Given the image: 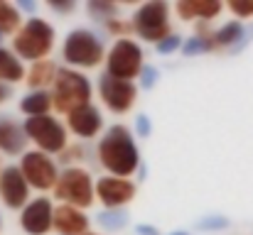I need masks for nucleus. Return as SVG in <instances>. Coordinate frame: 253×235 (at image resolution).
Here are the masks:
<instances>
[{
  "label": "nucleus",
  "mask_w": 253,
  "mask_h": 235,
  "mask_svg": "<svg viewBox=\"0 0 253 235\" xmlns=\"http://www.w3.org/2000/svg\"><path fill=\"white\" fill-rule=\"evenodd\" d=\"M135 233L138 235H160V231H158L155 226H150V223H138V226H135Z\"/></svg>",
  "instance_id": "nucleus-34"
},
{
  "label": "nucleus",
  "mask_w": 253,
  "mask_h": 235,
  "mask_svg": "<svg viewBox=\"0 0 253 235\" xmlns=\"http://www.w3.org/2000/svg\"><path fill=\"white\" fill-rule=\"evenodd\" d=\"M62 164H72V162H79V159H84V147L82 145H72V147H67L64 152H62Z\"/></svg>",
  "instance_id": "nucleus-32"
},
{
  "label": "nucleus",
  "mask_w": 253,
  "mask_h": 235,
  "mask_svg": "<svg viewBox=\"0 0 253 235\" xmlns=\"http://www.w3.org/2000/svg\"><path fill=\"white\" fill-rule=\"evenodd\" d=\"M20 169L27 179V184L37 191H47V189H54L57 181H59V171H57V164L40 150H32V152H25L20 157Z\"/></svg>",
  "instance_id": "nucleus-10"
},
{
  "label": "nucleus",
  "mask_w": 253,
  "mask_h": 235,
  "mask_svg": "<svg viewBox=\"0 0 253 235\" xmlns=\"http://www.w3.org/2000/svg\"><path fill=\"white\" fill-rule=\"evenodd\" d=\"M54 206L47 196L30 201L20 213V226L27 235H47L54 228Z\"/></svg>",
  "instance_id": "nucleus-12"
},
{
  "label": "nucleus",
  "mask_w": 253,
  "mask_h": 235,
  "mask_svg": "<svg viewBox=\"0 0 253 235\" xmlns=\"http://www.w3.org/2000/svg\"><path fill=\"white\" fill-rule=\"evenodd\" d=\"M52 10H57V12H72L74 7H77V2L74 0H67V2H57V0H49L47 2Z\"/></svg>",
  "instance_id": "nucleus-33"
},
{
  "label": "nucleus",
  "mask_w": 253,
  "mask_h": 235,
  "mask_svg": "<svg viewBox=\"0 0 253 235\" xmlns=\"http://www.w3.org/2000/svg\"><path fill=\"white\" fill-rule=\"evenodd\" d=\"M98 96H101L103 105L111 113L123 115V113H128L135 105L138 86L133 81H121V78H113L108 74H101L98 76Z\"/></svg>",
  "instance_id": "nucleus-9"
},
{
  "label": "nucleus",
  "mask_w": 253,
  "mask_h": 235,
  "mask_svg": "<svg viewBox=\"0 0 253 235\" xmlns=\"http://www.w3.org/2000/svg\"><path fill=\"white\" fill-rule=\"evenodd\" d=\"M135 135H138V137H143V140L153 135V120H150V115L140 113V115L135 118Z\"/></svg>",
  "instance_id": "nucleus-30"
},
{
  "label": "nucleus",
  "mask_w": 253,
  "mask_h": 235,
  "mask_svg": "<svg viewBox=\"0 0 253 235\" xmlns=\"http://www.w3.org/2000/svg\"><path fill=\"white\" fill-rule=\"evenodd\" d=\"M54 196L64 206H74V208L84 211L96 201V184H93V179L86 169L67 167L59 174V181L54 186Z\"/></svg>",
  "instance_id": "nucleus-4"
},
{
  "label": "nucleus",
  "mask_w": 253,
  "mask_h": 235,
  "mask_svg": "<svg viewBox=\"0 0 253 235\" xmlns=\"http://www.w3.org/2000/svg\"><path fill=\"white\" fill-rule=\"evenodd\" d=\"M86 10L98 22H108V20H116L118 17V5L116 2H108V0H88L86 2Z\"/></svg>",
  "instance_id": "nucleus-24"
},
{
  "label": "nucleus",
  "mask_w": 253,
  "mask_h": 235,
  "mask_svg": "<svg viewBox=\"0 0 253 235\" xmlns=\"http://www.w3.org/2000/svg\"><path fill=\"white\" fill-rule=\"evenodd\" d=\"M130 22H133L135 34L153 44H160L172 34L169 32V5L165 0H153V2L140 5Z\"/></svg>",
  "instance_id": "nucleus-6"
},
{
  "label": "nucleus",
  "mask_w": 253,
  "mask_h": 235,
  "mask_svg": "<svg viewBox=\"0 0 253 235\" xmlns=\"http://www.w3.org/2000/svg\"><path fill=\"white\" fill-rule=\"evenodd\" d=\"M22 12H27V15H32L35 17V12H37V2H32V0H20V5H17Z\"/></svg>",
  "instance_id": "nucleus-35"
},
{
  "label": "nucleus",
  "mask_w": 253,
  "mask_h": 235,
  "mask_svg": "<svg viewBox=\"0 0 253 235\" xmlns=\"http://www.w3.org/2000/svg\"><path fill=\"white\" fill-rule=\"evenodd\" d=\"M0 171H2V169H0Z\"/></svg>",
  "instance_id": "nucleus-40"
},
{
  "label": "nucleus",
  "mask_w": 253,
  "mask_h": 235,
  "mask_svg": "<svg viewBox=\"0 0 253 235\" xmlns=\"http://www.w3.org/2000/svg\"><path fill=\"white\" fill-rule=\"evenodd\" d=\"M197 228L204 231V233H214V231L229 228V221H226L224 216H207V218H202V221L197 223Z\"/></svg>",
  "instance_id": "nucleus-27"
},
{
  "label": "nucleus",
  "mask_w": 253,
  "mask_h": 235,
  "mask_svg": "<svg viewBox=\"0 0 253 235\" xmlns=\"http://www.w3.org/2000/svg\"><path fill=\"white\" fill-rule=\"evenodd\" d=\"M54 47V27L42 17H30L12 39V52L27 62H42Z\"/></svg>",
  "instance_id": "nucleus-3"
},
{
  "label": "nucleus",
  "mask_w": 253,
  "mask_h": 235,
  "mask_svg": "<svg viewBox=\"0 0 253 235\" xmlns=\"http://www.w3.org/2000/svg\"><path fill=\"white\" fill-rule=\"evenodd\" d=\"M86 235H96V233H86Z\"/></svg>",
  "instance_id": "nucleus-38"
},
{
  "label": "nucleus",
  "mask_w": 253,
  "mask_h": 235,
  "mask_svg": "<svg viewBox=\"0 0 253 235\" xmlns=\"http://www.w3.org/2000/svg\"><path fill=\"white\" fill-rule=\"evenodd\" d=\"M20 22V7H15L12 2H0V34H17L22 30Z\"/></svg>",
  "instance_id": "nucleus-23"
},
{
  "label": "nucleus",
  "mask_w": 253,
  "mask_h": 235,
  "mask_svg": "<svg viewBox=\"0 0 253 235\" xmlns=\"http://www.w3.org/2000/svg\"><path fill=\"white\" fill-rule=\"evenodd\" d=\"M25 78V67L20 57L5 47H0V83H17Z\"/></svg>",
  "instance_id": "nucleus-21"
},
{
  "label": "nucleus",
  "mask_w": 253,
  "mask_h": 235,
  "mask_svg": "<svg viewBox=\"0 0 253 235\" xmlns=\"http://www.w3.org/2000/svg\"><path fill=\"white\" fill-rule=\"evenodd\" d=\"M211 49H216L211 37L194 34V37L182 42V57H197V54H204V52H211Z\"/></svg>",
  "instance_id": "nucleus-25"
},
{
  "label": "nucleus",
  "mask_w": 253,
  "mask_h": 235,
  "mask_svg": "<svg viewBox=\"0 0 253 235\" xmlns=\"http://www.w3.org/2000/svg\"><path fill=\"white\" fill-rule=\"evenodd\" d=\"M57 74H59L57 64H54L52 59H42V62H35V64L30 67L25 81H27V86H30L32 91H47V86L57 81Z\"/></svg>",
  "instance_id": "nucleus-19"
},
{
  "label": "nucleus",
  "mask_w": 253,
  "mask_h": 235,
  "mask_svg": "<svg viewBox=\"0 0 253 235\" xmlns=\"http://www.w3.org/2000/svg\"><path fill=\"white\" fill-rule=\"evenodd\" d=\"M236 20H246V17H253V0H231L226 5Z\"/></svg>",
  "instance_id": "nucleus-28"
},
{
  "label": "nucleus",
  "mask_w": 253,
  "mask_h": 235,
  "mask_svg": "<svg viewBox=\"0 0 253 235\" xmlns=\"http://www.w3.org/2000/svg\"><path fill=\"white\" fill-rule=\"evenodd\" d=\"M91 81L74 71V69H59L57 81L52 83V103H54V110L59 115H72L77 110H82L86 105H91Z\"/></svg>",
  "instance_id": "nucleus-2"
},
{
  "label": "nucleus",
  "mask_w": 253,
  "mask_h": 235,
  "mask_svg": "<svg viewBox=\"0 0 253 235\" xmlns=\"http://www.w3.org/2000/svg\"><path fill=\"white\" fill-rule=\"evenodd\" d=\"M251 32L241 25V20H231L226 25H221L216 32H211V39H214V47L216 49H231V52H239L244 44H246V37Z\"/></svg>",
  "instance_id": "nucleus-18"
},
{
  "label": "nucleus",
  "mask_w": 253,
  "mask_h": 235,
  "mask_svg": "<svg viewBox=\"0 0 253 235\" xmlns=\"http://www.w3.org/2000/svg\"><path fill=\"white\" fill-rule=\"evenodd\" d=\"M174 10L182 20H204V22H209L224 10V5L219 0H179L174 5Z\"/></svg>",
  "instance_id": "nucleus-17"
},
{
  "label": "nucleus",
  "mask_w": 253,
  "mask_h": 235,
  "mask_svg": "<svg viewBox=\"0 0 253 235\" xmlns=\"http://www.w3.org/2000/svg\"><path fill=\"white\" fill-rule=\"evenodd\" d=\"M54 231L59 235H86L88 233V216L74 206H57L54 211Z\"/></svg>",
  "instance_id": "nucleus-16"
},
{
  "label": "nucleus",
  "mask_w": 253,
  "mask_h": 235,
  "mask_svg": "<svg viewBox=\"0 0 253 235\" xmlns=\"http://www.w3.org/2000/svg\"><path fill=\"white\" fill-rule=\"evenodd\" d=\"M0 201L5 203V208L12 211H22L30 203V184L22 169L15 164H7L0 171Z\"/></svg>",
  "instance_id": "nucleus-11"
},
{
  "label": "nucleus",
  "mask_w": 253,
  "mask_h": 235,
  "mask_svg": "<svg viewBox=\"0 0 253 235\" xmlns=\"http://www.w3.org/2000/svg\"><path fill=\"white\" fill-rule=\"evenodd\" d=\"M96 199L103 203V208H123L135 199V184L130 179L101 176L96 181Z\"/></svg>",
  "instance_id": "nucleus-13"
},
{
  "label": "nucleus",
  "mask_w": 253,
  "mask_h": 235,
  "mask_svg": "<svg viewBox=\"0 0 253 235\" xmlns=\"http://www.w3.org/2000/svg\"><path fill=\"white\" fill-rule=\"evenodd\" d=\"M7 96H10V88H5V83H0V103L7 101Z\"/></svg>",
  "instance_id": "nucleus-36"
},
{
  "label": "nucleus",
  "mask_w": 253,
  "mask_h": 235,
  "mask_svg": "<svg viewBox=\"0 0 253 235\" xmlns=\"http://www.w3.org/2000/svg\"><path fill=\"white\" fill-rule=\"evenodd\" d=\"M96 223L108 231V233H118L128 226V213L123 208H103L98 216H96Z\"/></svg>",
  "instance_id": "nucleus-22"
},
{
  "label": "nucleus",
  "mask_w": 253,
  "mask_h": 235,
  "mask_svg": "<svg viewBox=\"0 0 253 235\" xmlns=\"http://www.w3.org/2000/svg\"><path fill=\"white\" fill-rule=\"evenodd\" d=\"M25 133L27 137L37 145L40 152L44 155H62L69 145H67V128L52 118V115H40V118H27L25 123Z\"/></svg>",
  "instance_id": "nucleus-7"
},
{
  "label": "nucleus",
  "mask_w": 253,
  "mask_h": 235,
  "mask_svg": "<svg viewBox=\"0 0 253 235\" xmlns=\"http://www.w3.org/2000/svg\"><path fill=\"white\" fill-rule=\"evenodd\" d=\"M0 39H2V34H0Z\"/></svg>",
  "instance_id": "nucleus-39"
},
{
  "label": "nucleus",
  "mask_w": 253,
  "mask_h": 235,
  "mask_svg": "<svg viewBox=\"0 0 253 235\" xmlns=\"http://www.w3.org/2000/svg\"><path fill=\"white\" fill-rule=\"evenodd\" d=\"M96 155L98 164L118 179H128L133 171L140 169V152L135 137L126 125H111L98 140Z\"/></svg>",
  "instance_id": "nucleus-1"
},
{
  "label": "nucleus",
  "mask_w": 253,
  "mask_h": 235,
  "mask_svg": "<svg viewBox=\"0 0 253 235\" xmlns=\"http://www.w3.org/2000/svg\"><path fill=\"white\" fill-rule=\"evenodd\" d=\"M62 59L69 67L77 69H93L103 62V44L98 39V34H93L91 30L77 27L67 34L64 47H62Z\"/></svg>",
  "instance_id": "nucleus-5"
},
{
  "label": "nucleus",
  "mask_w": 253,
  "mask_h": 235,
  "mask_svg": "<svg viewBox=\"0 0 253 235\" xmlns=\"http://www.w3.org/2000/svg\"><path fill=\"white\" fill-rule=\"evenodd\" d=\"M54 108L52 103V93L47 91H30L27 96H22L20 101V110L30 118H40V115H49V110Z\"/></svg>",
  "instance_id": "nucleus-20"
},
{
  "label": "nucleus",
  "mask_w": 253,
  "mask_h": 235,
  "mask_svg": "<svg viewBox=\"0 0 253 235\" xmlns=\"http://www.w3.org/2000/svg\"><path fill=\"white\" fill-rule=\"evenodd\" d=\"M67 128H69L77 137L91 140V137H96V135L101 133V128H103V118H101V113H98L96 105H86V108L77 110V113H72V115L67 118Z\"/></svg>",
  "instance_id": "nucleus-15"
},
{
  "label": "nucleus",
  "mask_w": 253,
  "mask_h": 235,
  "mask_svg": "<svg viewBox=\"0 0 253 235\" xmlns=\"http://www.w3.org/2000/svg\"><path fill=\"white\" fill-rule=\"evenodd\" d=\"M27 133L25 125H20L15 118L10 115H0V152L10 157H22L25 155V145H27Z\"/></svg>",
  "instance_id": "nucleus-14"
},
{
  "label": "nucleus",
  "mask_w": 253,
  "mask_h": 235,
  "mask_svg": "<svg viewBox=\"0 0 253 235\" xmlns=\"http://www.w3.org/2000/svg\"><path fill=\"white\" fill-rule=\"evenodd\" d=\"M143 49L133 39H116L106 57V74L121 81H133L143 74Z\"/></svg>",
  "instance_id": "nucleus-8"
},
{
  "label": "nucleus",
  "mask_w": 253,
  "mask_h": 235,
  "mask_svg": "<svg viewBox=\"0 0 253 235\" xmlns=\"http://www.w3.org/2000/svg\"><path fill=\"white\" fill-rule=\"evenodd\" d=\"M182 47V39L177 37V34H169L168 39H163L160 44H155V52L158 54H172V52H177Z\"/></svg>",
  "instance_id": "nucleus-31"
},
{
  "label": "nucleus",
  "mask_w": 253,
  "mask_h": 235,
  "mask_svg": "<svg viewBox=\"0 0 253 235\" xmlns=\"http://www.w3.org/2000/svg\"><path fill=\"white\" fill-rule=\"evenodd\" d=\"M158 78H160L158 67L145 64V67H143V74H140V88H143V91H153V88H155V83H158Z\"/></svg>",
  "instance_id": "nucleus-29"
},
{
  "label": "nucleus",
  "mask_w": 253,
  "mask_h": 235,
  "mask_svg": "<svg viewBox=\"0 0 253 235\" xmlns=\"http://www.w3.org/2000/svg\"><path fill=\"white\" fill-rule=\"evenodd\" d=\"M103 27H106V32H111V34H116L118 39H128V34L130 32H135L133 30V22H123V20H108V22H103Z\"/></svg>",
  "instance_id": "nucleus-26"
},
{
  "label": "nucleus",
  "mask_w": 253,
  "mask_h": 235,
  "mask_svg": "<svg viewBox=\"0 0 253 235\" xmlns=\"http://www.w3.org/2000/svg\"><path fill=\"white\" fill-rule=\"evenodd\" d=\"M169 235H189V233H187V231H172Z\"/></svg>",
  "instance_id": "nucleus-37"
}]
</instances>
